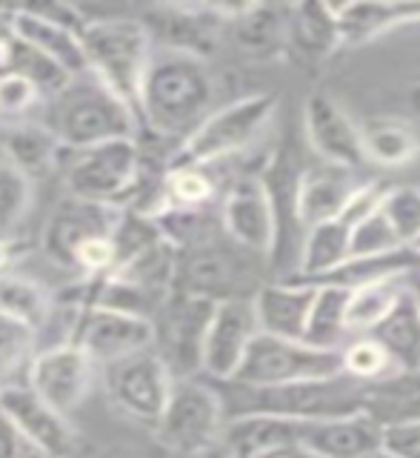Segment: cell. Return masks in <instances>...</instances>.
<instances>
[{"label": "cell", "instance_id": "d4e9b609", "mask_svg": "<svg viewBox=\"0 0 420 458\" xmlns=\"http://www.w3.org/2000/svg\"><path fill=\"white\" fill-rule=\"evenodd\" d=\"M240 52L257 61H272L289 49V6L243 4L235 6L229 23Z\"/></svg>", "mask_w": 420, "mask_h": 458}, {"label": "cell", "instance_id": "9c48e42d", "mask_svg": "<svg viewBox=\"0 0 420 458\" xmlns=\"http://www.w3.org/2000/svg\"><path fill=\"white\" fill-rule=\"evenodd\" d=\"M240 247H223L214 238H204L192 247L178 250L175 293L195 295L221 304L231 298H252L257 293L255 272Z\"/></svg>", "mask_w": 420, "mask_h": 458}, {"label": "cell", "instance_id": "74e56055", "mask_svg": "<svg viewBox=\"0 0 420 458\" xmlns=\"http://www.w3.org/2000/svg\"><path fill=\"white\" fill-rule=\"evenodd\" d=\"M35 355H38L35 329L0 315V390L26 384Z\"/></svg>", "mask_w": 420, "mask_h": 458}, {"label": "cell", "instance_id": "f6af8a7d", "mask_svg": "<svg viewBox=\"0 0 420 458\" xmlns=\"http://www.w3.org/2000/svg\"><path fill=\"white\" fill-rule=\"evenodd\" d=\"M21 438L14 433V427L6 421V415L0 412V458H21Z\"/></svg>", "mask_w": 420, "mask_h": 458}, {"label": "cell", "instance_id": "5b68a950", "mask_svg": "<svg viewBox=\"0 0 420 458\" xmlns=\"http://www.w3.org/2000/svg\"><path fill=\"white\" fill-rule=\"evenodd\" d=\"M274 109H278V98L266 92L246 95L221 109H212L195 132L172 152L169 166L175 164L214 166L226 161V157L243 152L266 129Z\"/></svg>", "mask_w": 420, "mask_h": 458}, {"label": "cell", "instance_id": "ba28073f", "mask_svg": "<svg viewBox=\"0 0 420 458\" xmlns=\"http://www.w3.org/2000/svg\"><path fill=\"white\" fill-rule=\"evenodd\" d=\"M340 369V350H321L307 341L274 338L257 333L246 350L231 384L240 386H283L315 378H329Z\"/></svg>", "mask_w": 420, "mask_h": 458}, {"label": "cell", "instance_id": "7dc6e473", "mask_svg": "<svg viewBox=\"0 0 420 458\" xmlns=\"http://www.w3.org/2000/svg\"><path fill=\"white\" fill-rule=\"evenodd\" d=\"M403 290L409 293V298L415 301V307H417V312H420V261L403 276Z\"/></svg>", "mask_w": 420, "mask_h": 458}, {"label": "cell", "instance_id": "7bdbcfd3", "mask_svg": "<svg viewBox=\"0 0 420 458\" xmlns=\"http://www.w3.org/2000/svg\"><path fill=\"white\" fill-rule=\"evenodd\" d=\"M38 89L18 75L0 72V114H26L38 104Z\"/></svg>", "mask_w": 420, "mask_h": 458}, {"label": "cell", "instance_id": "1f68e13d", "mask_svg": "<svg viewBox=\"0 0 420 458\" xmlns=\"http://www.w3.org/2000/svg\"><path fill=\"white\" fill-rule=\"evenodd\" d=\"M369 335L392 355L398 369H420V312L407 290L400 293L392 312Z\"/></svg>", "mask_w": 420, "mask_h": 458}, {"label": "cell", "instance_id": "816d5d0a", "mask_svg": "<svg viewBox=\"0 0 420 458\" xmlns=\"http://www.w3.org/2000/svg\"><path fill=\"white\" fill-rule=\"evenodd\" d=\"M21 458H71V455H55V453H43V450H35V447H21Z\"/></svg>", "mask_w": 420, "mask_h": 458}, {"label": "cell", "instance_id": "c3c4849f", "mask_svg": "<svg viewBox=\"0 0 420 458\" xmlns=\"http://www.w3.org/2000/svg\"><path fill=\"white\" fill-rule=\"evenodd\" d=\"M192 458H238V455H235V450H231L229 444L223 441V436H221V441H214L212 447L200 450V453H197V455H192Z\"/></svg>", "mask_w": 420, "mask_h": 458}, {"label": "cell", "instance_id": "bcb514c9", "mask_svg": "<svg viewBox=\"0 0 420 458\" xmlns=\"http://www.w3.org/2000/svg\"><path fill=\"white\" fill-rule=\"evenodd\" d=\"M249 458H312L303 447H298V444H289V447H274V450H264L257 455H249Z\"/></svg>", "mask_w": 420, "mask_h": 458}, {"label": "cell", "instance_id": "6da1fadb", "mask_svg": "<svg viewBox=\"0 0 420 458\" xmlns=\"http://www.w3.org/2000/svg\"><path fill=\"white\" fill-rule=\"evenodd\" d=\"M212 100L214 81L206 61L181 52L152 49L138 92L140 126L181 147L212 112Z\"/></svg>", "mask_w": 420, "mask_h": 458}, {"label": "cell", "instance_id": "e575fe53", "mask_svg": "<svg viewBox=\"0 0 420 458\" xmlns=\"http://www.w3.org/2000/svg\"><path fill=\"white\" fill-rule=\"evenodd\" d=\"M346 301L349 293L338 290V286H315V301L309 310L307 333L303 341L321 350H340L349 341V329H346Z\"/></svg>", "mask_w": 420, "mask_h": 458}, {"label": "cell", "instance_id": "ac0fdd59", "mask_svg": "<svg viewBox=\"0 0 420 458\" xmlns=\"http://www.w3.org/2000/svg\"><path fill=\"white\" fill-rule=\"evenodd\" d=\"M223 235L249 255H272L274 247V212L269 192L260 178L246 175L229 186L221 200Z\"/></svg>", "mask_w": 420, "mask_h": 458}, {"label": "cell", "instance_id": "484cf974", "mask_svg": "<svg viewBox=\"0 0 420 458\" xmlns=\"http://www.w3.org/2000/svg\"><path fill=\"white\" fill-rule=\"evenodd\" d=\"M420 261V255L412 247H398L378 255H349L335 269L323 272L312 281H300L309 286H338V290H360V286L383 284V281H400L407 272Z\"/></svg>", "mask_w": 420, "mask_h": 458}, {"label": "cell", "instance_id": "4dcf8cb0", "mask_svg": "<svg viewBox=\"0 0 420 458\" xmlns=\"http://www.w3.org/2000/svg\"><path fill=\"white\" fill-rule=\"evenodd\" d=\"M289 47L315 57L338 52L343 47V38L335 6L312 4V0L289 6Z\"/></svg>", "mask_w": 420, "mask_h": 458}, {"label": "cell", "instance_id": "f35d334b", "mask_svg": "<svg viewBox=\"0 0 420 458\" xmlns=\"http://www.w3.org/2000/svg\"><path fill=\"white\" fill-rule=\"evenodd\" d=\"M340 369L360 384H372L398 372V364L372 335H352L340 347Z\"/></svg>", "mask_w": 420, "mask_h": 458}, {"label": "cell", "instance_id": "3957f363", "mask_svg": "<svg viewBox=\"0 0 420 458\" xmlns=\"http://www.w3.org/2000/svg\"><path fill=\"white\" fill-rule=\"evenodd\" d=\"M231 401H223L226 419L246 412H266L281 415V419L295 421H321V419H340V415L360 412L364 401V386L357 378L335 372L329 378L283 384V386H240L231 384ZM223 398V395H221Z\"/></svg>", "mask_w": 420, "mask_h": 458}, {"label": "cell", "instance_id": "8d00e7d4", "mask_svg": "<svg viewBox=\"0 0 420 458\" xmlns=\"http://www.w3.org/2000/svg\"><path fill=\"white\" fill-rule=\"evenodd\" d=\"M400 281H383V284L360 286V290L349 293V301H346V329H349V338L369 335L372 329L392 312V307L398 304V298L403 293Z\"/></svg>", "mask_w": 420, "mask_h": 458}, {"label": "cell", "instance_id": "f546056e", "mask_svg": "<svg viewBox=\"0 0 420 458\" xmlns=\"http://www.w3.org/2000/svg\"><path fill=\"white\" fill-rule=\"evenodd\" d=\"M349 229L352 224L346 218L309 226L307 233H303L295 276L289 281H312L317 276H323V272L335 269L338 264H343L346 258H349Z\"/></svg>", "mask_w": 420, "mask_h": 458}, {"label": "cell", "instance_id": "30bf717a", "mask_svg": "<svg viewBox=\"0 0 420 458\" xmlns=\"http://www.w3.org/2000/svg\"><path fill=\"white\" fill-rule=\"evenodd\" d=\"M100 376L112 404L147 427L157 424L175 384L169 367L152 347L100 367Z\"/></svg>", "mask_w": 420, "mask_h": 458}, {"label": "cell", "instance_id": "d6986e66", "mask_svg": "<svg viewBox=\"0 0 420 458\" xmlns=\"http://www.w3.org/2000/svg\"><path fill=\"white\" fill-rule=\"evenodd\" d=\"M118 218H121L118 207H106V204H95V200L66 195L61 204L55 207V212L46 221V229H43V252H46V258H52L57 267L71 269L80 243L100 238V235H112Z\"/></svg>", "mask_w": 420, "mask_h": 458}, {"label": "cell", "instance_id": "f907efd6", "mask_svg": "<svg viewBox=\"0 0 420 458\" xmlns=\"http://www.w3.org/2000/svg\"><path fill=\"white\" fill-rule=\"evenodd\" d=\"M12 38V9H0V49Z\"/></svg>", "mask_w": 420, "mask_h": 458}, {"label": "cell", "instance_id": "5bb4252c", "mask_svg": "<svg viewBox=\"0 0 420 458\" xmlns=\"http://www.w3.org/2000/svg\"><path fill=\"white\" fill-rule=\"evenodd\" d=\"M95 364L78 344H52L38 350L29 367L26 386L57 412H75L92 390Z\"/></svg>", "mask_w": 420, "mask_h": 458}, {"label": "cell", "instance_id": "60d3db41", "mask_svg": "<svg viewBox=\"0 0 420 458\" xmlns=\"http://www.w3.org/2000/svg\"><path fill=\"white\" fill-rule=\"evenodd\" d=\"M35 200V183L18 169L0 161V235L18 226Z\"/></svg>", "mask_w": 420, "mask_h": 458}, {"label": "cell", "instance_id": "83f0119b", "mask_svg": "<svg viewBox=\"0 0 420 458\" xmlns=\"http://www.w3.org/2000/svg\"><path fill=\"white\" fill-rule=\"evenodd\" d=\"M0 149L6 164L14 166L35 183V178L46 175L61 161V140L43 123H14L0 132Z\"/></svg>", "mask_w": 420, "mask_h": 458}, {"label": "cell", "instance_id": "f1b7e54d", "mask_svg": "<svg viewBox=\"0 0 420 458\" xmlns=\"http://www.w3.org/2000/svg\"><path fill=\"white\" fill-rule=\"evenodd\" d=\"M343 47L366 43L378 35L392 32L398 26L420 23V4H386V0H369V4H346L335 6Z\"/></svg>", "mask_w": 420, "mask_h": 458}, {"label": "cell", "instance_id": "cb8c5ba5", "mask_svg": "<svg viewBox=\"0 0 420 458\" xmlns=\"http://www.w3.org/2000/svg\"><path fill=\"white\" fill-rule=\"evenodd\" d=\"M360 412L381 429H395L420 421V369H398L364 386Z\"/></svg>", "mask_w": 420, "mask_h": 458}, {"label": "cell", "instance_id": "e0dca14e", "mask_svg": "<svg viewBox=\"0 0 420 458\" xmlns=\"http://www.w3.org/2000/svg\"><path fill=\"white\" fill-rule=\"evenodd\" d=\"M71 344H78L89 355V361L100 369L118 361V358L149 350L155 344V327L152 318H143V315H129L100 304H89L80 315Z\"/></svg>", "mask_w": 420, "mask_h": 458}, {"label": "cell", "instance_id": "d6a6232c", "mask_svg": "<svg viewBox=\"0 0 420 458\" xmlns=\"http://www.w3.org/2000/svg\"><path fill=\"white\" fill-rule=\"evenodd\" d=\"M0 72H9V75H18L26 83H32L40 98H55L71 81V75L63 66H57L52 57H46L14 35L0 49Z\"/></svg>", "mask_w": 420, "mask_h": 458}, {"label": "cell", "instance_id": "603a6c76", "mask_svg": "<svg viewBox=\"0 0 420 458\" xmlns=\"http://www.w3.org/2000/svg\"><path fill=\"white\" fill-rule=\"evenodd\" d=\"M312 301H315V286L309 284L289 281V278L260 284L257 293L252 295L257 329L274 338L303 341Z\"/></svg>", "mask_w": 420, "mask_h": 458}, {"label": "cell", "instance_id": "8fae6325", "mask_svg": "<svg viewBox=\"0 0 420 458\" xmlns=\"http://www.w3.org/2000/svg\"><path fill=\"white\" fill-rule=\"evenodd\" d=\"M212 301L175 293L155 312V344L152 350L169 367L172 378H195L200 372V352L212 315Z\"/></svg>", "mask_w": 420, "mask_h": 458}, {"label": "cell", "instance_id": "7c38bea8", "mask_svg": "<svg viewBox=\"0 0 420 458\" xmlns=\"http://www.w3.org/2000/svg\"><path fill=\"white\" fill-rule=\"evenodd\" d=\"M231 12L235 6L223 4H157L143 12L138 21L147 29L155 49L181 52L206 61Z\"/></svg>", "mask_w": 420, "mask_h": 458}, {"label": "cell", "instance_id": "44dd1931", "mask_svg": "<svg viewBox=\"0 0 420 458\" xmlns=\"http://www.w3.org/2000/svg\"><path fill=\"white\" fill-rule=\"evenodd\" d=\"M372 178H364V172L338 164H317L307 166L298 186V218L303 233L309 226L335 221L343 209L352 204V198L364 190Z\"/></svg>", "mask_w": 420, "mask_h": 458}, {"label": "cell", "instance_id": "4316f807", "mask_svg": "<svg viewBox=\"0 0 420 458\" xmlns=\"http://www.w3.org/2000/svg\"><path fill=\"white\" fill-rule=\"evenodd\" d=\"M360 147L364 161L383 169H403L420 157V132L412 121L381 114L360 121Z\"/></svg>", "mask_w": 420, "mask_h": 458}, {"label": "cell", "instance_id": "f5cc1de1", "mask_svg": "<svg viewBox=\"0 0 420 458\" xmlns=\"http://www.w3.org/2000/svg\"><path fill=\"white\" fill-rule=\"evenodd\" d=\"M409 106H412V112L420 118V78L409 86Z\"/></svg>", "mask_w": 420, "mask_h": 458}, {"label": "cell", "instance_id": "ffe728a7", "mask_svg": "<svg viewBox=\"0 0 420 458\" xmlns=\"http://www.w3.org/2000/svg\"><path fill=\"white\" fill-rule=\"evenodd\" d=\"M303 132L309 147L323 164L360 169L364 147H360V121H355L343 104L332 95H312L303 104Z\"/></svg>", "mask_w": 420, "mask_h": 458}, {"label": "cell", "instance_id": "7a4b0ae2", "mask_svg": "<svg viewBox=\"0 0 420 458\" xmlns=\"http://www.w3.org/2000/svg\"><path fill=\"white\" fill-rule=\"evenodd\" d=\"M43 126L61 140L63 149L83 152L109 140H135L140 121L132 106L109 92L97 78H71L63 92L49 98Z\"/></svg>", "mask_w": 420, "mask_h": 458}, {"label": "cell", "instance_id": "7402d4cb", "mask_svg": "<svg viewBox=\"0 0 420 458\" xmlns=\"http://www.w3.org/2000/svg\"><path fill=\"white\" fill-rule=\"evenodd\" d=\"M300 447L312 458H374L383 450V429L364 412L303 421Z\"/></svg>", "mask_w": 420, "mask_h": 458}, {"label": "cell", "instance_id": "4fadbf2b", "mask_svg": "<svg viewBox=\"0 0 420 458\" xmlns=\"http://www.w3.org/2000/svg\"><path fill=\"white\" fill-rule=\"evenodd\" d=\"M83 29H86L83 14L71 4L12 9V35L29 43V47H35L46 57H52L71 78L86 75V57L80 43Z\"/></svg>", "mask_w": 420, "mask_h": 458}, {"label": "cell", "instance_id": "8992f818", "mask_svg": "<svg viewBox=\"0 0 420 458\" xmlns=\"http://www.w3.org/2000/svg\"><path fill=\"white\" fill-rule=\"evenodd\" d=\"M69 195L95 200V204L129 209L135 204L140 186L147 183L143 152L135 140H109L100 147L75 152L66 172Z\"/></svg>", "mask_w": 420, "mask_h": 458}, {"label": "cell", "instance_id": "d590c367", "mask_svg": "<svg viewBox=\"0 0 420 458\" xmlns=\"http://www.w3.org/2000/svg\"><path fill=\"white\" fill-rule=\"evenodd\" d=\"M214 198V178L209 166L175 164L164 169L161 181V212L183 209V212H204ZM157 212V215H161ZM155 215V218H157Z\"/></svg>", "mask_w": 420, "mask_h": 458}, {"label": "cell", "instance_id": "52a82bcc", "mask_svg": "<svg viewBox=\"0 0 420 458\" xmlns=\"http://www.w3.org/2000/svg\"><path fill=\"white\" fill-rule=\"evenodd\" d=\"M223 427L226 407L221 393L197 378H175L166 407L152 429L169 453L192 458L221 441Z\"/></svg>", "mask_w": 420, "mask_h": 458}, {"label": "cell", "instance_id": "ab89813d", "mask_svg": "<svg viewBox=\"0 0 420 458\" xmlns=\"http://www.w3.org/2000/svg\"><path fill=\"white\" fill-rule=\"evenodd\" d=\"M381 209L403 247L420 238V186H386Z\"/></svg>", "mask_w": 420, "mask_h": 458}, {"label": "cell", "instance_id": "2e32d148", "mask_svg": "<svg viewBox=\"0 0 420 458\" xmlns=\"http://www.w3.org/2000/svg\"><path fill=\"white\" fill-rule=\"evenodd\" d=\"M260 333L252 298H231L212 307L209 327L200 352V372L214 384L231 381L252 338Z\"/></svg>", "mask_w": 420, "mask_h": 458}, {"label": "cell", "instance_id": "681fc988", "mask_svg": "<svg viewBox=\"0 0 420 458\" xmlns=\"http://www.w3.org/2000/svg\"><path fill=\"white\" fill-rule=\"evenodd\" d=\"M21 243H14V241H6V238H0V272H6V267L14 261V258L21 255Z\"/></svg>", "mask_w": 420, "mask_h": 458}, {"label": "cell", "instance_id": "9a60e30c", "mask_svg": "<svg viewBox=\"0 0 420 458\" xmlns=\"http://www.w3.org/2000/svg\"><path fill=\"white\" fill-rule=\"evenodd\" d=\"M0 412L14 427L21 444L55 455L80 458V436L71 427L69 415L52 410L26 384L0 390Z\"/></svg>", "mask_w": 420, "mask_h": 458}, {"label": "cell", "instance_id": "db71d44e", "mask_svg": "<svg viewBox=\"0 0 420 458\" xmlns=\"http://www.w3.org/2000/svg\"><path fill=\"white\" fill-rule=\"evenodd\" d=\"M374 458H398V455H392V453H386V450H381L378 455H374Z\"/></svg>", "mask_w": 420, "mask_h": 458}, {"label": "cell", "instance_id": "836d02e7", "mask_svg": "<svg viewBox=\"0 0 420 458\" xmlns=\"http://www.w3.org/2000/svg\"><path fill=\"white\" fill-rule=\"evenodd\" d=\"M52 310V295L46 286H40L35 278L14 276V272H0V315L18 321L29 329L40 333Z\"/></svg>", "mask_w": 420, "mask_h": 458}, {"label": "cell", "instance_id": "b9f144b4", "mask_svg": "<svg viewBox=\"0 0 420 458\" xmlns=\"http://www.w3.org/2000/svg\"><path fill=\"white\" fill-rule=\"evenodd\" d=\"M398 247H403V243L398 241L395 229L389 226L381 204L360 215L349 229V255H378Z\"/></svg>", "mask_w": 420, "mask_h": 458}, {"label": "cell", "instance_id": "11a10c76", "mask_svg": "<svg viewBox=\"0 0 420 458\" xmlns=\"http://www.w3.org/2000/svg\"><path fill=\"white\" fill-rule=\"evenodd\" d=\"M412 250H415V252H417V255H420V238H417V241H415V243H412Z\"/></svg>", "mask_w": 420, "mask_h": 458}, {"label": "cell", "instance_id": "277c9868", "mask_svg": "<svg viewBox=\"0 0 420 458\" xmlns=\"http://www.w3.org/2000/svg\"><path fill=\"white\" fill-rule=\"evenodd\" d=\"M86 72L114 92L138 114V92L147 64L152 57V40L138 18H92L80 32Z\"/></svg>", "mask_w": 420, "mask_h": 458}, {"label": "cell", "instance_id": "ee69618b", "mask_svg": "<svg viewBox=\"0 0 420 458\" xmlns=\"http://www.w3.org/2000/svg\"><path fill=\"white\" fill-rule=\"evenodd\" d=\"M383 450L398 458H420V421L383 429Z\"/></svg>", "mask_w": 420, "mask_h": 458}]
</instances>
